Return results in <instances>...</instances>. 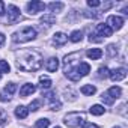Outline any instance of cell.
Instances as JSON below:
<instances>
[{
	"label": "cell",
	"mask_w": 128,
	"mask_h": 128,
	"mask_svg": "<svg viewBox=\"0 0 128 128\" xmlns=\"http://www.w3.org/2000/svg\"><path fill=\"white\" fill-rule=\"evenodd\" d=\"M27 114H29L27 107H24V106H18V107L15 108V116H17L18 119H26Z\"/></svg>",
	"instance_id": "obj_15"
},
{
	"label": "cell",
	"mask_w": 128,
	"mask_h": 128,
	"mask_svg": "<svg viewBox=\"0 0 128 128\" xmlns=\"http://www.w3.org/2000/svg\"><path fill=\"white\" fill-rule=\"evenodd\" d=\"M17 66L27 72L38 71L42 66V54L36 50H23L17 56Z\"/></svg>",
	"instance_id": "obj_1"
},
{
	"label": "cell",
	"mask_w": 128,
	"mask_h": 128,
	"mask_svg": "<svg viewBox=\"0 0 128 128\" xmlns=\"http://www.w3.org/2000/svg\"><path fill=\"white\" fill-rule=\"evenodd\" d=\"M0 101H9V96H6V95H3V94H0Z\"/></svg>",
	"instance_id": "obj_35"
},
{
	"label": "cell",
	"mask_w": 128,
	"mask_h": 128,
	"mask_svg": "<svg viewBox=\"0 0 128 128\" xmlns=\"http://www.w3.org/2000/svg\"><path fill=\"white\" fill-rule=\"evenodd\" d=\"M39 84H41L42 89H50L51 84H53V82H51L50 77H47V76H41V77H39Z\"/></svg>",
	"instance_id": "obj_16"
},
{
	"label": "cell",
	"mask_w": 128,
	"mask_h": 128,
	"mask_svg": "<svg viewBox=\"0 0 128 128\" xmlns=\"http://www.w3.org/2000/svg\"><path fill=\"white\" fill-rule=\"evenodd\" d=\"M114 128H119V126H114Z\"/></svg>",
	"instance_id": "obj_38"
},
{
	"label": "cell",
	"mask_w": 128,
	"mask_h": 128,
	"mask_svg": "<svg viewBox=\"0 0 128 128\" xmlns=\"http://www.w3.org/2000/svg\"><path fill=\"white\" fill-rule=\"evenodd\" d=\"M63 122L70 128H78L86 124V114L82 112H71L63 118Z\"/></svg>",
	"instance_id": "obj_2"
},
{
	"label": "cell",
	"mask_w": 128,
	"mask_h": 128,
	"mask_svg": "<svg viewBox=\"0 0 128 128\" xmlns=\"http://www.w3.org/2000/svg\"><path fill=\"white\" fill-rule=\"evenodd\" d=\"M107 26H108L112 30H119V29H122V26H124V18L119 17V15H110V17L107 18Z\"/></svg>",
	"instance_id": "obj_5"
},
{
	"label": "cell",
	"mask_w": 128,
	"mask_h": 128,
	"mask_svg": "<svg viewBox=\"0 0 128 128\" xmlns=\"http://www.w3.org/2000/svg\"><path fill=\"white\" fill-rule=\"evenodd\" d=\"M82 39H83L82 30H74V32L70 35V41H71V42H80Z\"/></svg>",
	"instance_id": "obj_20"
},
{
	"label": "cell",
	"mask_w": 128,
	"mask_h": 128,
	"mask_svg": "<svg viewBox=\"0 0 128 128\" xmlns=\"http://www.w3.org/2000/svg\"><path fill=\"white\" fill-rule=\"evenodd\" d=\"M54 128H60V126H54Z\"/></svg>",
	"instance_id": "obj_36"
},
{
	"label": "cell",
	"mask_w": 128,
	"mask_h": 128,
	"mask_svg": "<svg viewBox=\"0 0 128 128\" xmlns=\"http://www.w3.org/2000/svg\"><path fill=\"white\" fill-rule=\"evenodd\" d=\"M62 107V104H60V101H56V98L50 102V110H59Z\"/></svg>",
	"instance_id": "obj_28"
},
{
	"label": "cell",
	"mask_w": 128,
	"mask_h": 128,
	"mask_svg": "<svg viewBox=\"0 0 128 128\" xmlns=\"http://www.w3.org/2000/svg\"><path fill=\"white\" fill-rule=\"evenodd\" d=\"M108 77L112 78V82H120L126 77V70L125 68H114V70L108 71Z\"/></svg>",
	"instance_id": "obj_7"
},
{
	"label": "cell",
	"mask_w": 128,
	"mask_h": 128,
	"mask_svg": "<svg viewBox=\"0 0 128 128\" xmlns=\"http://www.w3.org/2000/svg\"><path fill=\"white\" fill-rule=\"evenodd\" d=\"M89 112H90L92 114H95V116H101V114H104V107L100 106V104H95V106H92V107L89 108Z\"/></svg>",
	"instance_id": "obj_21"
},
{
	"label": "cell",
	"mask_w": 128,
	"mask_h": 128,
	"mask_svg": "<svg viewBox=\"0 0 128 128\" xmlns=\"http://www.w3.org/2000/svg\"><path fill=\"white\" fill-rule=\"evenodd\" d=\"M45 8H47L45 3L39 2V0H32V2L27 3V12H29L30 15H36L38 12H42Z\"/></svg>",
	"instance_id": "obj_4"
},
{
	"label": "cell",
	"mask_w": 128,
	"mask_h": 128,
	"mask_svg": "<svg viewBox=\"0 0 128 128\" xmlns=\"http://www.w3.org/2000/svg\"><path fill=\"white\" fill-rule=\"evenodd\" d=\"M98 77H100V78H106V77H108V70H107L106 66H101V68L98 70Z\"/></svg>",
	"instance_id": "obj_27"
},
{
	"label": "cell",
	"mask_w": 128,
	"mask_h": 128,
	"mask_svg": "<svg viewBox=\"0 0 128 128\" xmlns=\"http://www.w3.org/2000/svg\"><path fill=\"white\" fill-rule=\"evenodd\" d=\"M88 6L98 8V6H101V2H100V0H88Z\"/></svg>",
	"instance_id": "obj_30"
},
{
	"label": "cell",
	"mask_w": 128,
	"mask_h": 128,
	"mask_svg": "<svg viewBox=\"0 0 128 128\" xmlns=\"http://www.w3.org/2000/svg\"><path fill=\"white\" fill-rule=\"evenodd\" d=\"M101 100H102V101H104L106 104H108V106H112V104H113V100H112V98L108 96V94H107V92L101 95Z\"/></svg>",
	"instance_id": "obj_29"
},
{
	"label": "cell",
	"mask_w": 128,
	"mask_h": 128,
	"mask_svg": "<svg viewBox=\"0 0 128 128\" xmlns=\"http://www.w3.org/2000/svg\"><path fill=\"white\" fill-rule=\"evenodd\" d=\"M0 78H2V74H0Z\"/></svg>",
	"instance_id": "obj_37"
},
{
	"label": "cell",
	"mask_w": 128,
	"mask_h": 128,
	"mask_svg": "<svg viewBox=\"0 0 128 128\" xmlns=\"http://www.w3.org/2000/svg\"><path fill=\"white\" fill-rule=\"evenodd\" d=\"M41 100H35V101H32L30 104H29V112H36V110H39V107H41Z\"/></svg>",
	"instance_id": "obj_23"
},
{
	"label": "cell",
	"mask_w": 128,
	"mask_h": 128,
	"mask_svg": "<svg viewBox=\"0 0 128 128\" xmlns=\"http://www.w3.org/2000/svg\"><path fill=\"white\" fill-rule=\"evenodd\" d=\"M6 119H8V114H6V112L0 108V125H2V124H5V120H6Z\"/></svg>",
	"instance_id": "obj_31"
},
{
	"label": "cell",
	"mask_w": 128,
	"mask_h": 128,
	"mask_svg": "<svg viewBox=\"0 0 128 128\" xmlns=\"http://www.w3.org/2000/svg\"><path fill=\"white\" fill-rule=\"evenodd\" d=\"M86 56L89 59H92V60H96V59H100L102 56V50L101 48H90V50L86 51Z\"/></svg>",
	"instance_id": "obj_13"
},
{
	"label": "cell",
	"mask_w": 128,
	"mask_h": 128,
	"mask_svg": "<svg viewBox=\"0 0 128 128\" xmlns=\"http://www.w3.org/2000/svg\"><path fill=\"white\" fill-rule=\"evenodd\" d=\"M15 90H17V84H15V83H8V84L5 86V92L9 94V95L15 94Z\"/></svg>",
	"instance_id": "obj_25"
},
{
	"label": "cell",
	"mask_w": 128,
	"mask_h": 128,
	"mask_svg": "<svg viewBox=\"0 0 128 128\" xmlns=\"http://www.w3.org/2000/svg\"><path fill=\"white\" fill-rule=\"evenodd\" d=\"M5 41H6V36L3 35V33H0V48L3 47V44H5Z\"/></svg>",
	"instance_id": "obj_33"
},
{
	"label": "cell",
	"mask_w": 128,
	"mask_h": 128,
	"mask_svg": "<svg viewBox=\"0 0 128 128\" xmlns=\"http://www.w3.org/2000/svg\"><path fill=\"white\" fill-rule=\"evenodd\" d=\"M41 23H44V24H47V26H51V24L56 23V17H54L53 14L44 15V17H41Z\"/></svg>",
	"instance_id": "obj_19"
},
{
	"label": "cell",
	"mask_w": 128,
	"mask_h": 128,
	"mask_svg": "<svg viewBox=\"0 0 128 128\" xmlns=\"http://www.w3.org/2000/svg\"><path fill=\"white\" fill-rule=\"evenodd\" d=\"M80 92H82L83 95H90V96H92V95L96 92V88L92 86V84H84V86H82Z\"/></svg>",
	"instance_id": "obj_17"
},
{
	"label": "cell",
	"mask_w": 128,
	"mask_h": 128,
	"mask_svg": "<svg viewBox=\"0 0 128 128\" xmlns=\"http://www.w3.org/2000/svg\"><path fill=\"white\" fill-rule=\"evenodd\" d=\"M35 38H36V30L33 27H23V29H20L18 32H15L12 35V41L14 42H20V44L33 41Z\"/></svg>",
	"instance_id": "obj_3"
},
{
	"label": "cell",
	"mask_w": 128,
	"mask_h": 128,
	"mask_svg": "<svg viewBox=\"0 0 128 128\" xmlns=\"http://www.w3.org/2000/svg\"><path fill=\"white\" fill-rule=\"evenodd\" d=\"M95 33H96V36H101V39H104V38L112 36L113 30H112L107 24H98V26L95 27Z\"/></svg>",
	"instance_id": "obj_8"
},
{
	"label": "cell",
	"mask_w": 128,
	"mask_h": 128,
	"mask_svg": "<svg viewBox=\"0 0 128 128\" xmlns=\"http://www.w3.org/2000/svg\"><path fill=\"white\" fill-rule=\"evenodd\" d=\"M18 18H20V9L15 5H9L8 6V20L6 21L9 24H14V23L18 21Z\"/></svg>",
	"instance_id": "obj_6"
},
{
	"label": "cell",
	"mask_w": 128,
	"mask_h": 128,
	"mask_svg": "<svg viewBox=\"0 0 128 128\" xmlns=\"http://www.w3.org/2000/svg\"><path fill=\"white\" fill-rule=\"evenodd\" d=\"M35 90H36V86H35V84H30V83L23 84V88L20 89V96H21V98H26V96L32 95Z\"/></svg>",
	"instance_id": "obj_11"
},
{
	"label": "cell",
	"mask_w": 128,
	"mask_h": 128,
	"mask_svg": "<svg viewBox=\"0 0 128 128\" xmlns=\"http://www.w3.org/2000/svg\"><path fill=\"white\" fill-rule=\"evenodd\" d=\"M59 68V59L57 57H50L47 62H45V70L48 72H56Z\"/></svg>",
	"instance_id": "obj_9"
},
{
	"label": "cell",
	"mask_w": 128,
	"mask_h": 128,
	"mask_svg": "<svg viewBox=\"0 0 128 128\" xmlns=\"http://www.w3.org/2000/svg\"><path fill=\"white\" fill-rule=\"evenodd\" d=\"M82 128H100V126H98V125H95V124H88V122H86Z\"/></svg>",
	"instance_id": "obj_32"
},
{
	"label": "cell",
	"mask_w": 128,
	"mask_h": 128,
	"mask_svg": "<svg viewBox=\"0 0 128 128\" xmlns=\"http://www.w3.org/2000/svg\"><path fill=\"white\" fill-rule=\"evenodd\" d=\"M48 125H50V120L45 119V118L38 119V120L35 122V128H48Z\"/></svg>",
	"instance_id": "obj_22"
},
{
	"label": "cell",
	"mask_w": 128,
	"mask_h": 128,
	"mask_svg": "<svg viewBox=\"0 0 128 128\" xmlns=\"http://www.w3.org/2000/svg\"><path fill=\"white\" fill-rule=\"evenodd\" d=\"M77 72H78L80 77L88 76L90 72V65H89V63H86V62H80L78 65H77Z\"/></svg>",
	"instance_id": "obj_12"
},
{
	"label": "cell",
	"mask_w": 128,
	"mask_h": 128,
	"mask_svg": "<svg viewBox=\"0 0 128 128\" xmlns=\"http://www.w3.org/2000/svg\"><path fill=\"white\" fill-rule=\"evenodd\" d=\"M107 94H108V96L114 101L116 98H119L120 96V94H122V89L119 88V86H112L108 90H107Z\"/></svg>",
	"instance_id": "obj_14"
},
{
	"label": "cell",
	"mask_w": 128,
	"mask_h": 128,
	"mask_svg": "<svg viewBox=\"0 0 128 128\" xmlns=\"http://www.w3.org/2000/svg\"><path fill=\"white\" fill-rule=\"evenodd\" d=\"M107 54H108L110 57H114V56L118 54V47H116L114 44H110V45L107 47Z\"/></svg>",
	"instance_id": "obj_24"
},
{
	"label": "cell",
	"mask_w": 128,
	"mask_h": 128,
	"mask_svg": "<svg viewBox=\"0 0 128 128\" xmlns=\"http://www.w3.org/2000/svg\"><path fill=\"white\" fill-rule=\"evenodd\" d=\"M3 12H5V3H3V2H0V17L3 15Z\"/></svg>",
	"instance_id": "obj_34"
},
{
	"label": "cell",
	"mask_w": 128,
	"mask_h": 128,
	"mask_svg": "<svg viewBox=\"0 0 128 128\" xmlns=\"http://www.w3.org/2000/svg\"><path fill=\"white\" fill-rule=\"evenodd\" d=\"M66 41H68V36H66L65 33H62V32H57V33H54V36H53V44L57 45V47L65 45Z\"/></svg>",
	"instance_id": "obj_10"
},
{
	"label": "cell",
	"mask_w": 128,
	"mask_h": 128,
	"mask_svg": "<svg viewBox=\"0 0 128 128\" xmlns=\"http://www.w3.org/2000/svg\"><path fill=\"white\" fill-rule=\"evenodd\" d=\"M11 71V66L6 60H0V72H9Z\"/></svg>",
	"instance_id": "obj_26"
},
{
	"label": "cell",
	"mask_w": 128,
	"mask_h": 128,
	"mask_svg": "<svg viewBox=\"0 0 128 128\" xmlns=\"http://www.w3.org/2000/svg\"><path fill=\"white\" fill-rule=\"evenodd\" d=\"M48 9L51 11V14H56V12H60L63 9V3L62 2H53L48 5Z\"/></svg>",
	"instance_id": "obj_18"
}]
</instances>
